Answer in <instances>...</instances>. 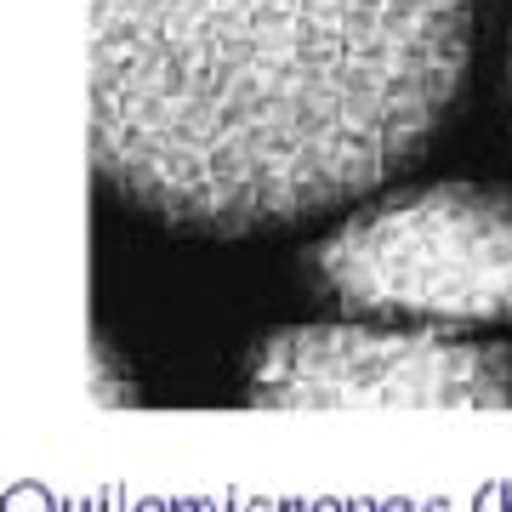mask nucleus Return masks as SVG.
Listing matches in <instances>:
<instances>
[{
  "instance_id": "nucleus-1",
  "label": "nucleus",
  "mask_w": 512,
  "mask_h": 512,
  "mask_svg": "<svg viewBox=\"0 0 512 512\" xmlns=\"http://www.w3.org/2000/svg\"><path fill=\"white\" fill-rule=\"evenodd\" d=\"M473 0H92V165L205 234L285 228L416 160Z\"/></svg>"
},
{
  "instance_id": "nucleus-2",
  "label": "nucleus",
  "mask_w": 512,
  "mask_h": 512,
  "mask_svg": "<svg viewBox=\"0 0 512 512\" xmlns=\"http://www.w3.org/2000/svg\"><path fill=\"white\" fill-rule=\"evenodd\" d=\"M313 279L348 313L501 325L512 319V200L478 183L393 194L313 251Z\"/></svg>"
},
{
  "instance_id": "nucleus-3",
  "label": "nucleus",
  "mask_w": 512,
  "mask_h": 512,
  "mask_svg": "<svg viewBox=\"0 0 512 512\" xmlns=\"http://www.w3.org/2000/svg\"><path fill=\"white\" fill-rule=\"evenodd\" d=\"M245 393L262 410H501L512 353L427 330L291 325L256 348Z\"/></svg>"
},
{
  "instance_id": "nucleus-4",
  "label": "nucleus",
  "mask_w": 512,
  "mask_h": 512,
  "mask_svg": "<svg viewBox=\"0 0 512 512\" xmlns=\"http://www.w3.org/2000/svg\"><path fill=\"white\" fill-rule=\"evenodd\" d=\"M507 86H512V23H507Z\"/></svg>"
}]
</instances>
